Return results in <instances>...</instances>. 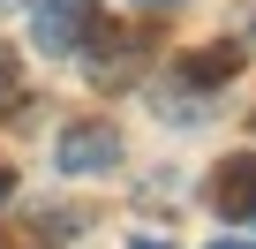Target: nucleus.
<instances>
[{"label":"nucleus","instance_id":"obj_1","mask_svg":"<svg viewBox=\"0 0 256 249\" xmlns=\"http://www.w3.org/2000/svg\"><path fill=\"white\" fill-rule=\"evenodd\" d=\"M53 159L68 174H113L120 166V129H113V121H76V129H60Z\"/></svg>","mask_w":256,"mask_h":249},{"label":"nucleus","instance_id":"obj_2","mask_svg":"<svg viewBox=\"0 0 256 249\" xmlns=\"http://www.w3.org/2000/svg\"><path fill=\"white\" fill-rule=\"evenodd\" d=\"M90 16H98V0H38V8H30V23H38V46H46V53H76V46H83V31H90Z\"/></svg>","mask_w":256,"mask_h":249},{"label":"nucleus","instance_id":"obj_3","mask_svg":"<svg viewBox=\"0 0 256 249\" xmlns=\"http://www.w3.org/2000/svg\"><path fill=\"white\" fill-rule=\"evenodd\" d=\"M241 68H248V46H241V38H226V46H204V53H188L174 76H181L188 91H218V83H234Z\"/></svg>","mask_w":256,"mask_h":249},{"label":"nucleus","instance_id":"obj_4","mask_svg":"<svg viewBox=\"0 0 256 249\" xmlns=\"http://www.w3.org/2000/svg\"><path fill=\"white\" fill-rule=\"evenodd\" d=\"M211 204H218V219H256V159L248 151H234L211 174Z\"/></svg>","mask_w":256,"mask_h":249},{"label":"nucleus","instance_id":"obj_5","mask_svg":"<svg viewBox=\"0 0 256 249\" xmlns=\"http://www.w3.org/2000/svg\"><path fill=\"white\" fill-rule=\"evenodd\" d=\"M23 106V76H16V53L0 46V113H16Z\"/></svg>","mask_w":256,"mask_h":249},{"label":"nucleus","instance_id":"obj_6","mask_svg":"<svg viewBox=\"0 0 256 249\" xmlns=\"http://www.w3.org/2000/svg\"><path fill=\"white\" fill-rule=\"evenodd\" d=\"M0 249H53L46 226H0Z\"/></svg>","mask_w":256,"mask_h":249},{"label":"nucleus","instance_id":"obj_7","mask_svg":"<svg viewBox=\"0 0 256 249\" xmlns=\"http://www.w3.org/2000/svg\"><path fill=\"white\" fill-rule=\"evenodd\" d=\"M8 189H16V166H8V159H0V196H8Z\"/></svg>","mask_w":256,"mask_h":249},{"label":"nucleus","instance_id":"obj_8","mask_svg":"<svg viewBox=\"0 0 256 249\" xmlns=\"http://www.w3.org/2000/svg\"><path fill=\"white\" fill-rule=\"evenodd\" d=\"M211 249H241V241H211Z\"/></svg>","mask_w":256,"mask_h":249},{"label":"nucleus","instance_id":"obj_9","mask_svg":"<svg viewBox=\"0 0 256 249\" xmlns=\"http://www.w3.org/2000/svg\"><path fill=\"white\" fill-rule=\"evenodd\" d=\"M151 8H166V0H151Z\"/></svg>","mask_w":256,"mask_h":249},{"label":"nucleus","instance_id":"obj_10","mask_svg":"<svg viewBox=\"0 0 256 249\" xmlns=\"http://www.w3.org/2000/svg\"><path fill=\"white\" fill-rule=\"evenodd\" d=\"M0 8H8V0H0Z\"/></svg>","mask_w":256,"mask_h":249}]
</instances>
